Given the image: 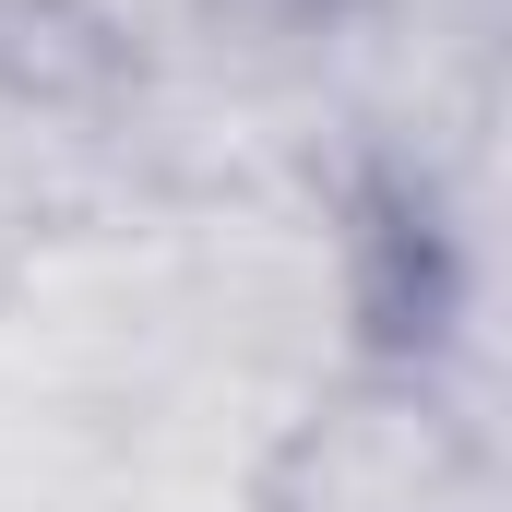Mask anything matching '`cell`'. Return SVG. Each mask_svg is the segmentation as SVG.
<instances>
[{"label":"cell","mask_w":512,"mask_h":512,"mask_svg":"<svg viewBox=\"0 0 512 512\" xmlns=\"http://www.w3.org/2000/svg\"><path fill=\"white\" fill-rule=\"evenodd\" d=\"M251 512H512L501 382L429 370L405 346H358L274 441Z\"/></svg>","instance_id":"obj_1"},{"label":"cell","mask_w":512,"mask_h":512,"mask_svg":"<svg viewBox=\"0 0 512 512\" xmlns=\"http://www.w3.org/2000/svg\"><path fill=\"white\" fill-rule=\"evenodd\" d=\"M310 24V0H215V36H286Z\"/></svg>","instance_id":"obj_3"},{"label":"cell","mask_w":512,"mask_h":512,"mask_svg":"<svg viewBox=\"0 0 512 512\" xmlns=\"http://www.w3.org/2000/svg\"><path fill=\"white\" fill-rule=\"evenodd\" d=\"M84 203H120L84 143H60V131H0V286L24 274V251H36L60 215H84Z\"/></svg>","instance_id":"obj_2"}]
</instances>
